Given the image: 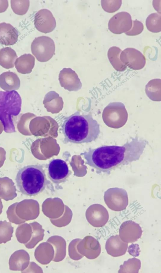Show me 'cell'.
Listing matches in <instances>:
<instances>
[{
    "mask_svg": "<svg viewBox=\"0 0 161 273\" xmlns=\"http://www.w3.org/2000/svg\"><path fill=\"white\" fill-rule=\"evenodd\" d=\"M54 250L53 245L48 242L41 243L36 248L34 256L36 260L43 265L49 264L54 256Z\"/></svg>",
    "mask_w": 161,
    "mask_h": 273,
    "instance_id": "e0dca14e",
    "label": "cell"
},
{
    "mask_svg": "<svg viewBox=\"0 0 161 273\" xmlns=\"http://www.w3.org/2000/svg\"><path fill=\"white\" fill-rule=\"evenodd\" d=\"M3 225L2 222H0V243H5L10 240L14 231V227L10 223Z\"/></svg>",
    "mask_w": 161,
    "mask_h": 273,
    "instance_id": "f1b7e54d",
    "label": "cell"
},
{
    "mask_svg": "<svg viewBox=\"0 0 161 273\" xmlns=\"http://www.w3.org/2000/svg\"><path fill=\"white\" fill-rule=\"evenodd\" d=\"M142 232L138 224L129 220L123 222L120 226L119 236L124 242L132 243L141 238Z\"/></svg>",
    "mask_w": 161,
    "mask_h": 273,
    "instance_id": "9a60e30c",
    "label": "cell"
},
{
    "mask_svg": "<svg viewBox=\"0 0 161 273\" xmlns=\"http://www.w3.org/2000/svg\"><path fill=\"white\" fill-rule=\"evenodd\" d=\"M146 25L147 30L153 33L161 31V14L154 13L150 14L147 18Z\"/></svg>",
    "mask_w": 161,
    "mask_h": 273,
    "instance_id": "484cf974",
    "label": "cell"
},
{
    "mask_svg": "<svg viewBox=\"0 0 161 273\" xmlns=\"http://www.w3.org/2000/svg\"><path fill=\"white\" fill-rule=\"evenodd\" d=\"M121 52L119 48L113 46L109 48L107 53L110 63L115 70L119 72L125 71L127 67L120 60V55Z\"/></svg>",
    "mask_w": 161,
    "mask_h": 273,
    "instance_id": "cb8c5ba5",
    "label": "cell"
},
{
    "mask_svg": "<svg viewBox=\"0 0 161 273\" xmlns=\"http://www.w3.org/2000/svg\"><path fill=\"white\" fill-rule=\"evenodd\" d=\"M144 29V25L141 22L134 20L132 21V26L131 29L125 34L129 36H135L141 34Z\"/></svg>",
    "mask_w": 161,
    "mask_h": 273,
    "instance_id": "1f68e13d",
    "label": "cell"
},
{
    "mask_svg": "<svg viewBox=\"0 0 161 273\" xmlns=\"http://www.w3.org/2000/svg\"><path fill=\"white\" fill-rule=\"evenodd\" d=\"M19 34L17 30L9 23H0V43L6 46L12 45L17 42Z\"/></svg>",
    "mask_w": 161,
    "mask_h": 273,
    "instance_id": "ac0fdd59",
    "label": "cell"
},
{
    "mask_svg": "<svg viewBox=\"0 0 161 273\" xmlns=\"http://www.w3.org/2000/svg\"><path fill=\"white\" fill-rule=\"evenodd\" d=\"M20 85L19 78L14 72H6L0 75V87L5 91L17 90Z\"/></svg>",
    "mask_w": 161,
    "mask_h": 273,
    "instance_id": "d6986e66",
    "label": "cell"
},
{
    "mask_svg": "<svg viewBox=\"0 0 161 273\" xmlns=\"http://www.w3.org/2000/svg\"><path fill=\"white\" fill-rule=\"evenodd\" d=\"M8 6V0H0V13L5 11Z\"/></svg>",
    "mask_w": 161,
    "mask_h": 273,
    "instance_id": "836d02e7",
    "label": "cell"
},
{
    "mask_svg": "<svg viewBox=\"0 0 161 273\" xmlns=\"http://www.w3.org/2000/svg\"><path fill=\"white\" fill-rule=\"evenodd\" d=\"M30 272L35 273H43L42 268L34 262L30 263Z\"/></svg>",
    "mask_w": 161,
    "mask_h": 273,
    "instance_id": "d6a6232c",
    "label": "cell"
},
{
    "mask_svg": "<svg viewBox=\"0 0 161 273\" xmlns=\"http://www.w3.org/2000/svg\"><path fill=\"white\" fill-rule=\"evenodd\" d=\"M122 0H101V5L104 11L109 13H113L118 11L122 4Z\"/></svg>",
    "mask_w": 161,
    "mask_h": 273,
    "instance_id": "f546056e",
    "label": "cell"
},
{
    "mask_svg": "<svg viewBox=\"0 0 161 273\" xmlns=\"http://www.w3.org/2000/svg\"><path fill=\"white\" fill-rule=\"evenodd\" d=\"M33 232L30 241L25 245L28 248H32L40 241H42L44 235V230L42 226L35 222L31 224Z\"/></svg>",
    "mask_w": 161,
    "mask_h": 273,
    "instance_id": "d4e9b609",
    "label": "cell"
},
{
    "mask_svg": "<svg viewBox=\"0 0 161 273\" xmlns=\"http://www.w3.org/2000/svg\"><path fill=\"white\" fill-rule=\"evenodd\" d=\"M104 200L109 208L116 211L125 209L128 204L127 192L122 188H108L104 192Z\"/></svg>",
    "mask_w": 161,
    "mask_h": 273,
    "instance_id": "52a82bcc",
    "label": "cell"
},
{
    "mask_svg": "<svg viewBox=\"0 0 161 273\" xmlns=\"http://www.w3.org/2000/svg\"><path fill=\"white\" fill-rule=\"evenodd\" d=\"M21 105V97L15 90L0 91V120L5 132H16L12 117L19 114Z\"/></svg>",
    "mask_w": 161,
    "mask_h": 273,
    "instance_id": "277c9868",
    "label": "cell"
},
{
    "mask_svg": "<svg viewBox=\"0 0 161 273\" xmlns=\"http://www.w3.org/2000/svg\"><path fill=\"white\" fill-rule=\"evenodd\" d=\"M120 59L127 67L134 70H139L145 66L146 58L138 50L133 48H127L122 51Z\"/></svg>",
    "mask_w": 161,
    "mask_h": 273,
    "instance_id": "9c48e42d",
    "label": "cell"
},
{
    "mask_svg": "<svg viewBox=\"0 0 161 273\" xmlns=\"http://www.w3.org/2000/svg\"><path fill=\"white\" fill-rule=\"evenodd\" d=\"M34 24L38 30L46 34L55 29L56 23L52 12L47 9H42L35 15Z\"/></svg>",
    "mask_w": 161,
    "mask_h": 273,
    "instance_id": "8fae6325",
    "label": "cell"
},
{
    "mask_svg": "<svg viewBox=\"0 0 161 273\" xmlns=\"http://www.w3.org/2000/svg\"><path fill=\"white\" fill-rule=\"evenodd\" d=\"M128 114L124 104L120 102L109 103L104 108L102 118L104 123L108 127L119 128L126 123Z\"/></svg>",
    "mask_w": 161,
    "mask_h": 273,
    "instance_id": "5b68a950",
    "label": "cell"
},
{
    "mask_svg": "<svg viewBox=\"0 0 161 273\" xmlns=\"http://www.w3.org/2000/svg\"><path fill=\"white\" fill-rule=\"evenodd\" d=\"M86 217L89 223L96 227L104 226L109 219L107 209L103 205L95 204L90 206L86 212Z\"/></svg>",
    "mask_w": 161,
    "mask_h": 273,
    "instance_id": "4fadbf2b",
    "label": "cell"
},
{
    "mask_svg": "<svg viewBox=\"0 0 161 273\" xmlns=\"http://www.w3.org/2000/svg\"><path fill=\"white\" fill-rule=\"evenodd\" d=\"M132 26L131 16L126 12H119L114 15L109 20L108 24L109 30L116 34L127 32Z\"/></svg>",
    "mask_w": 161,
    "mask_h": 273,
    "instance_id": "30bf717a",
    "label": "cell"
},
{
    "mask_svg": "<svg viewBox=\"0 0 161 273\" xmlns=\"http://www.w3.org/2000/svg\"><path fill=\"white\" fill-rule=\"evenodd\" d=\"M55 49L53 40L46 36L35 38L31 45L32 53L37 60L41 62L50 60L55 54Z\"/></svg>",
    "mask_w": 161,
    "mask_h": 273,
    "instance_id": "8992f818",
    "label": "cell"
},
{
    "mask_svg": "<svg viewBox=\"0 0 161 273\" xmlns=\"http://www.w3.org/2000/svg\"><path fill=\"white\" fill-rule=\"evenodd\" d=\"M128 247V243L123 241L118 235L110 237L105 244V249L107 253L114 257L124 255Z\"/></svg>",
    "mask_w": 161,
    "mask_h": 273,
    "instance_id": "2e32d148",
    "label": "cell"
},
{
    "mask_svg": "<svg viewBox=\"0 0 161 273\" xmlns=\"http://www.w3.org/2000/svg\"><path fill=\"white\" fill-rule=\"evenodd\" d=\"M77 248L80 254L90 259L97 258L101 252L99 242L91 236H86L81 239L78 243Z\"/></svg>",
    "mask_w": 161,
    "mask_h": 273,
    "instance_id": "7c38bea8",
    "label": "cell"
},
{
    "mask_svg": "<svg viewBox=\"0 0 161 273\" xmlns=\"http://www.w3.org/2000/svg\"><path fill=\"white\" fill-rule=\"evenodd\" d=\"M71 174L66 162L61 159H53L48 166V174L54 183L59 184L65 182Z\"/></svg>",
    "mask_w": 161,
    "mask_h": 273,
    "instance_id": "ba28073f",
    "label": "cell"
},
{
    "mask_svg": "<svg viewBox=\"0 0 161 273\" xmlns=\"http://www.w3.org/2000/svg\"><path fill=\"white\" fill-rule=\"evenodd\" d=\"M30 6L29 0H11V8L15 14L22 15L27 12Z\"/></svg>",
    "mask_w": 161,
    "mask_h": 273,
    "instance_id": "83f0119b",
    "label": "cell"
},
{
    "mask_svg": "<svg viewBox=\"0 0 161 273\" xmlns=\"http://www.w3.org/2000/svg\"><path fill=\"white\" fill-rule=\"evenodd\" d=\"M141 267V262L139 259L134 258L124 262L119 266L118 273L139 272Z\"/></svg>",
    "mask_w": 161,
    "mask_h": 273,
    "instance_id": "4316f807",
    "label": "cell"
},
{
    "mask_svg": "<svg viewBox=\"0 0 161 273\" xmlns=\"http://www.w3.org/2000/svg\"><path fill=\"white\" fill-rule=\"evenodd\" d=\"M148 143L146 140L136 135L122 146L89 148L80 155L86 160V164L94 168L97 173L110 174L112 170L139 160Z\"/></svg>",
    "mask_w": 161,
    "mask_h": 273,
    "instance_id": "6da1fadb",
    "label": "cell"
},
{
    "mask_svg": "<svg viewBox=\"0 0 161 273\" xmlns=\"http://www.w3.org/2000/svg\"><path fill=\"white\" fill-rule=\"evenodd\" d=\"M65 144H81L96 140L100 133V125L91 114L77 111L65 117L61 126Z\"/></svg>",
    "mask_w": 161,
    "mask_h": 273,
    "instance_id": "7a4b0ae2",
    "label": "cell"
},
{
    "mask_svg": "<svg viewBox=\"0 0 161 273\" xmlns=\"http://www.w3.org/2000/svg\"><path fill=\"white\" fill-rule=\"evenodd\" d=\"M145 91L148 97L155 101L161 100V79H154L150 80L145 86Z\"/></svg>",
    "mask_w": 161,
    "mask_h": 273,
    "instance_id": "603a6c76",
    "label": "cell"
},
{
    "mask_svg": "<svg viewBox=\"0 0 161 273\" xmlns=\"http://www.w3.org/2000/svg\"><path fill=\"white\" fill-rule=\"evenodd\" d=\"M35 58L31 54H24L16 60L14 65L17 71L22 74L30 73L34 67Z\"/></svg>",
    "mask_w": 161,
    "mask_h": 273,
    "instance_id": "44dd1931",
    "label": "cell"
},
{
    "mask_svg": "<svg viewBox=\"0 0 161 273\" xmlns=\"http://www.w3.org/2000/svg\"><path fill=\"white\" fill-rule=\"evenodd\" d=\"M52 244L54 250V256L53 260L59 262L63 260L66 255V243L62 237L55 235L50 237L47 240Z\"/></svg>",
    "mask_w": 161,
    "mask_h": 273,
    "instance_id": "ffe728a7",
    "label": "cell"
},
{
    "mask_svg": "<svg viewBox=\"0 0 161 273\" xmlns=\"http://www.w3.org/2000/svg\"><path fill=\"white\" fill-rule=\"evenodd\" d=\"M17 186L23 194L35 196L42 193L47 183L45 171L42 165H33L20 169L16 175Z\"/></svg>",
    "mask_w": 161,
    "mask_h": 273,
    "instance_id": "3957f363",
    "label": "cell"
},
{
    "mask_svg": "<svg viewBox=\"0 0 161 273\" xmlns=\"http://www.w3.org/2000/svg\"><path fill=\"white\" fill-rule=\"evenodd\" d=\"M81 240V239L80 238L75 239L69 244V257L73 260H78L84 257V256L79 252L77 248V246Z\"/></svg>",
    "mask_w": 161,
    "mask_h": 273,
    "instance_id": "4dcf8cb0",
    "label": "cell"
},
{
    "mask_svg": "<svg viewBox=\"0 0 161 273\" xmlns=\"http://www.w3.org/2000/svg\"><path fill=\"white\" fill-rule=\"evenodd\" d=\"M17 57L16 52L11 47H6L0 50V65L4 68H13Z\"/></svg>",
    "mask_w": 161,
    "mask_h": 273,
    "instance_id": "7402d4cb",
    "label": "cell"
},
{
    "mask_svg": "<svg viewBox=\"0 0 161 273\" xmlns=\"http://www.w3.org/2000/svg\"><path fill=\"white\" fill-rule=\"evenodd\" d=\"M58 80L61 86L69 91H77L82 86L77 74L70 68H64L60 71Z\"/></svg>",
    "mask_w": 161,
    "mask_h": 273,
    "instance_id": "5bb4252c",
    "label": "cell"
}]
</instances>
